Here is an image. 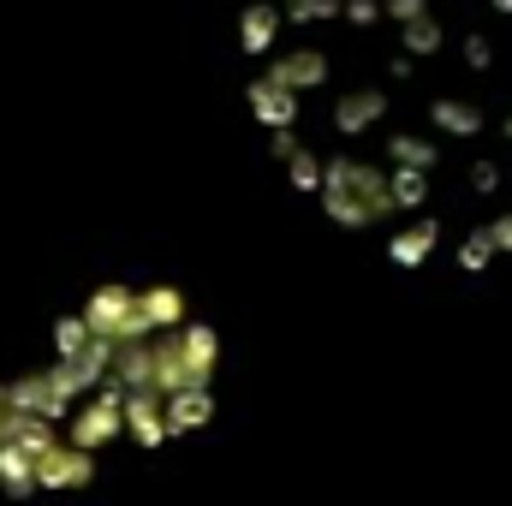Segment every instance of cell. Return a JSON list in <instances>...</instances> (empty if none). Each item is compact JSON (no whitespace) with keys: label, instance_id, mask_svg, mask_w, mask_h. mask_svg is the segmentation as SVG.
I'll list each match as a JSON object with an SVG mask.
<instances>
[{"label":"cell","instance_id":"obj_4","mask_svg":"<svg viewBox=\"0 0 512 506\" xmlns=\"http://www.w3.org/2000/svg\"><path fill=\"white\" fill-rule=\"evenodd\" d=\"M262 78H274V84H286V90H322L328 84V54L322 48H292V54H280Z\"/></svg>","mask_w":512,"mask_h":506},{"label":"cell","instance_id":"obj_17","mask_svg":"<svg viewBox=\"0 0 512 506\" xmlns=\"http://www.w3.org/2000/svg\"><path fill=\"white\" fill-rule=\"evenodd\" d=\"M495 256H501V251H495L489 227H477V233H465V239H459V268H465V274H483Z\"/></svg>","mask_w":512,"mask_h":506},{"label":"cell","instance_id":"obj_5","mask_svg":"<svg viewBox=\"0 0 512 506\" xmlns=\"http://www.w3.org/2000/svg\"><path fill=\"white\" fill-rule=\"evenodd\" d=\"M126 435L143 453H155L167 441V399L161 393H126Z\"/></svg>","mask_w":512,"mask_h":506},{"label":"cell","instance_id":"obj_24","mask_svg":"<svg viewBox=\"0 0 512 506\" xmlns=\"http://www.w3.org/2000/svg\"><path fill=\"white\" fill-rule=\"evenodd\" d=\"M411 66H417L411 54H393V84H405V78H411Z\"/></svg>","mask_w":512,"mask_h":506},{"label":"cell","instance_id":"obj_12","mask_svg":"<svg viewBox=\"0 0 512 506\" xmlns=\"http://www.w3.org/2000/svg\"><path fill=\"white\" fill-rule=\"evenodd\" d=\"M137 304H143V316H149V328H155V334L185 328V292H179V286H143V292H137Z\"/></svg>","mask_w":512,"mask_h":506},{"label":"cell","instance_id":"obj_22","mask_svg":"<svg viewBox=\"0 0 512 506\" xmlns=\"http://www.w3.org/2000/svg\"><path fill=\"white\" fill-rule=\"evenodd\" d=\"M489 239H495V251H507V256H512V209L489 221Z\"/></svg>","mask_w":512,"mask_h":506},{"label":"cell","instance_id":"obj_2","mask_svg":"<svg viewBox=\"0 0 512 506\" xmlns=\"http://www.w3.org/2000/svg\"><path fill=\"white\" fill-rule=\"evenodd\" d=\"M114 435H126V393H120V387H96V393L72 411L66 441L84 447V453H102Z\"/></svg>","mask_w":512,"mask_h":506},{"label":"cell","instance_id":"obj_9","mask_svg":"<svg viewBox=\"0 0 512 506\" xmlns=\"http://www.w3.org/2000/svg\"><path fill=\"white\" fill-rule=\"evenodd\" d=\"M215 423V393L209 387H185L167 399V435H197Z\"/></svg>","mask_w":512,"mask_h":506},{"label":"cell","instance_id":"obj_11","mask_svg":"<svg viewBox=\"0 0 512 506\" xmlns=\"http://www.w3.org/2000/svg\"><path fill=\"white\" fill-rule=\"evenodd\" d=\"M429 126L447 131V137H477L483 131V108L465 102V96H435L429 102Z\"/></svg>","mask_w":512,"mask_h":506},{"label":"cell","instance_id":"obj_7","mask_svg":"<svg viewBox=\"0 0 512 506\" xmlns=\"http://www.w3.org/2000/svg\"><path fill=\"white\" fill-rule=\"evenodd\" d=\"M251 114L268 131H292L298 126V90H286V84H274V78H256L251 84Z\"/></svg>","mask_w":512,"mask_h":506},{"label":"cell","instance_id":"obj_21","mask_svg":"<svg viewBox=\"0 0 512 506\" xmlns=\"http://www.w3.org/2000/svg\"><path fill=\"white\" fill-rule=\"evenodd\" d=\"M471 185H477L483 197H489V191H501V167H495V161H471Z\"/></svg>","mask_w":512,"mask_h":506},{"label":"cell","instance_id":"obj_1","mask_svg":"<svg viewBox=\"0 0 512 506\" xmlns=\"http://www.w3.org/2000/svg\"><path fill=\"white\" fill-rule=\"evenodd\" d=\"M322 215L346 233H364L393 215V173L370 167V161H352V155H334L328 161V179H322Z\"/></svg>","mask_w":512,"mask_h":506},{"label":"cell","instance_id":"obj_8","mask_svg":"<svg viewBox=\"0 0 512 506\" xmlns=\"http://www.w3.org/2000/svg\"><path fill=\"white\" fill-rule=\"evenodd\" d=\"M382 114H387V90H352V96L334 102V131L340 137H364L370 126H382Z\"/></svg>","mask_w":512,"mask_h":506},{"label":"cell","instance_id":"obj_6","mask_svg":"<svg viewBox=\"0 0 512 506\" xmlns=\"http://www.w3.org/2000/svg\"><path fill=\"white\" fill-rule=\"evenodd\" d=\"M435 245H441V221H435V215H417L405 233L387 239V262H393V268H423V262L435 256Z\"/></svg>","mask_w":512,"mask_h":506},{"label":"cell","instance_id":"obj_19","mask_svg":"<svg viewBox=\"0 0 512 506\" xmlns=\"http://www.w3.org/2000/svg\"><path fill=\"white\" fill-rule=\"evenodd\" d=\"M465 66L471 72H489L495 66V42L489 36H465Z\"/></svg>","mask_w":512,"mask_h":506},{"label":"cell","instance_id":"obj_16","mask_svg":"<svg viewBox=\"0 0 512 506\" xmlns=\"http://www.w3.org/2000/svg\"><path fill=\"white\" fill-rule=\"evenodd\" d=\"M286 179H292V191H316V197H322V179H328V161H316L310 149H298V155L286 161Z\"/></svg>","mask_w":512,"mask_h":506},{"label":"cell","instance_id":"obj_14","mask_svg":"<svg viewBox=\"0 0 512 506\" xmlns=\"http://www.w3.org/2000/svg\"><path fill=\"white\" fill-rule=\"evenodd\" d=\"M441 42H447V30H441V18H435V12L399 30V48H405L411 60H423V54H441Z\"/></svg>","mask_w":512,"mask_h":506},{"label":"cell","instance_id":"obj_3","mask_svg":"<svg viewBox=\"0 0 512 506\" xmlns=\"http://www.w3.org/2000/svg\"><path fill=\"white\" fill-rule=\"evenodd\" d=\"M90 477H96V453H84V447H72V441L48 447V453L36 459V489H84Z\"/></svg>","mask_w":512,"mask_h":506},{"label":"cell","instance_id":"obj_18","mask_svg":"<svg viewBox=\"0 0 512 506\" xmlns=\"http://www.w3.org/2000/svg\"><path fill=\"white\" fill-rule=\"evenodd\" d=\"M382 12L405 30V24H417V18H429V0H382Z\"/></svg>","mask_w":512,"mask_h":506},{"label":"cell","instance_id":"obj_13","mask_svg":"<svg viewBox=\"0 0 512 506\" xmlns=\"http://www.w3.org/2000/svg\"><path fill=\"white\" fill-rule=\"evenodd\" d=\"M387 155H393V167L429 173V167L441 161V143H429V137H417V131H393V137H387Z\"/></svg>","mask_w":512,"mask_h":506},{"label":"cell","instance_id":"obj_25","mask_svg":"<svg viewBox=\"0 0 512 506\" xmlns=\"http://www.w3.org/2000/svg\"><path fill=\"white\" fill-rule=\"evenodd\" d=\"M489 6H495V12H501V18H512V0H489Z\"/></svg>","mask_w":512,"mask_h":506},{"label":"cell","instance_id":"obj_15","mask_svg":"<svg viewBox=\"0 0 512 506\" xmlns=\"http://www.w3.org/2000/svg\"><path fill=\"white\" fill-rule=\"evenodd\" d=\"M423 203H429V173L393 167V209H423Z\"/></svg>","mask_w":512,"mask_h":506},{"label":"cell","instance_id":"obj_20","mask_svg":"<svg viewBox=\"0 0 512 506\" xmlns=\"http://www.w3.org/2000/svg\"><path fill=\"white\" fill-rule=\"evenodd\" d=\"M376 18H387L382 0H346V24H358V30H370Z\"/></svg>","mask_w":512,"mask_h":506},{"label":"cell","instance_id":"obj_23","mask_svg":"<svg viewBox=\"0 0 512 506\" xmlns=\"http://www.w3.org/2000/svg\"><path fill=\"white\" fill-rule=\"evenodd\" d=\"M268 149H274L280 161H292V155H298L304 143H298V131H274V143H268Z\"/></svg>","mask_w":512,"mask_h":506},{"label":"cell","instance_id":"obj_26","mask_svg":"<svg viewBox=\"0 0 512 506\" xmlns=\"http://www.w3.org/2000/svg\"><path fill=\"white\" fill-rule=\"evenodd\" d=\"M501 131H507V143H512V114H507V126H501Z\"/></svg>","mask_w":512,"mask_h":506},{"label":"cell","instance_id":"obj_10","mask_svg":"<svg viewBox=\"0 0 512 506\" xmlns=\"http://www.w3.org/2000/svg\"><path fill=\"white\" fill-rule=\"evenodd\" d=\"M280 24H286V12H280L274 0H251L245 18H239V42H245V54H268L274 36H280Z\"/></svg>","mask_w":512,"mask_h":506}]
</instances>
